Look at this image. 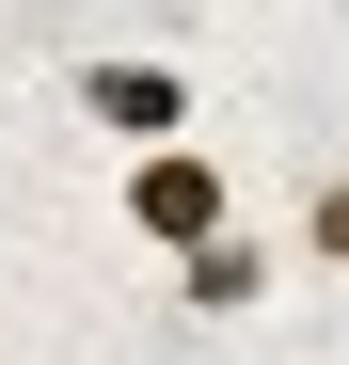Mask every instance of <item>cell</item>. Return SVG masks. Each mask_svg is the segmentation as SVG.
<instances>
[{"instance_id": "277c9868", "label": "cell", "mask_w": 349, "mask_h": 365, "mask_svg": "<svg viewBox=\"0 0 349 365\" xmlns=\"http://www.w3.org/2000/svg\"><path fill=\"white\" fill-rule=\"evenodd\" d=\"M302 270H349V159L302 191Z\"/></svg>"}, {"instance_id": "6da1fadb", "label": "cell", "mask_w": 349, "mask_h": 365, "mask_svg": "<svg viewBox=\"0 0 349 365\" xmlns=\"http://www.w3.org/2000/svg\"><path fill=\"white\" fill-rule=\"evenodd\" d=\"M239 222V191H222V159L207 143H127V238L143 255H191V238Z\"/></svg>"}, {"instance_id": "7a4b0ae2", "label": "cell", "mask_w": 349, "mask_h": 365, "mask_svg": "<svg viewBox=\"0 0 349 365\" xmlns=\"http://www.w3.org/2000/svg\"><path fill=\"white\" fill-rule=\"evenodd\" d=\"M64 96L95 111V128H127V143H191V80H174V64H127V48H95V64H64Z\"/></svg>"}, {"instance_id": "3957f363", "label": "cell", "mask_w": 349, "mask_h": 365, "mask_svg": "<svg viewBox=\"0 0 349 365\" xmlns=\"http://www.w3.org/2000/svg\"><path fill=\"white\" fill-rule=\"evenodd\" d=\"M174 302H191V318H254V302H270V238L254 222L191 238V255H174Z\"/></svg>"}]
</instances>
